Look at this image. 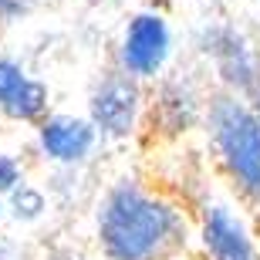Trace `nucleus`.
Returning <instances> with one entry per match:
<instances>
[{
  "instance_id": "1",
  "label": "nucleus",
  "mask_w": 260,
  "mask_h": 260,
  "mask_svg": "<svg viewBox=\"0 0 260 260\" xmlns=\"http://www.w3.org/2000/svg\"><path fill=\"white\" fill-rule=\"evenodd\" d=\"M98 230L112 260H159L183 243L179 213L135 186H118L105 200Z\"/></svg>"
},
{
  "instance_id": "2",
  "label": "nucleus",
  "mask_w": 260,
  "mask_h": 260,
  "mask_svg": "<svg viewBox=\"0 0 260 260\" xmlns=\"http://www.w3.org/2000/svg\"><path fill=\"white\" fill-rule=\"evenodd\" d=\"M210 125L233 179L243 193L260 200V118L233 98H216L210 108Z\"/></svg>"
},
{
  "instance_id": "3",
  "label": "nucleus",
  "mask_w": 260,
  "mask_h": 260,
  "mask_svg": "<svg viewBox=\"0 0 260 260\" xmlns=\"http://www.w3.org/2000/svg\"><path fill=\"white\" fill-rule=\"evenodd\" d=\"M169 58V27L159 14H139L122 41V61L132 75L149 78Z\"/></svg>"
},
{
  "instance_id": "4",
  "label": "nucleus",
  "mask_w": 260,
  "mask_h": 260,
  "mask_svg": "<svg viewBox=\"0 0 260 260\" xmlns=\"http://www.w3.org/2000/svg\"><path fill=\"white\" fill-rule=\"evenodd\" d=\"M135 112H139V91L125 75L105 78V85L91 98L95 125L105 135H128L135 125Z\"/></svg>"
},
{
  "instance_id": "5",
  "label": "nucleus",
  "mask_w": 260,
  "mask_h": 260,
  "mask_svg": "<svg viewBox=\"0 0 260 260\" xmlns=\"http://www.w3.org/2000/svg\"><path fill=\"white\" fill-rule=\"evenodd\" d=\"M203 240L213 260H253V247L240 220L226 206H210L203 220Z\"/></svg>"
},
{
  "instance_id": "6",
  "label": "nucleus",
  "mask_w": 260,
  "mask_h": 260,
  "mask_svg": "<svg viewBox=\"0 0 260 260\" xmlns=\"http://www.w3.org/2000/svg\"><path fill=\"white\" fill-rule=\"evenodd\" d=\"M95 142V128L78 118H51L41 125V145L58 162H78L85 159Z\"/></svg>"
},
{
  "instance_id": "7",
  "label": "nucleus",
  "mask_w": 260,
  "mask_h": 260,
  "mask_svg": "<svg viewBox=\"0 0 260 260\" xmlns=\"http://www.w3.org/2000/svg\"><path fill=\"white\" fill-rule=\"evenodd\" d=\"M206 51H213V58H216V64H220L226 81H233V85H240V88H250L257 81V61H253L250 48L237 34H230V30H213Z\"/></svg>"
},
{
  "instance_id": "8",
  "label": "nucleus",
  "mask_w": 260,
  "mask_h": 260,
  "mask_svg": "<svg viewBox=\"0 0 260 260\" xmlns=\"http://www.w3.org/2000/svg\"><path fill=\"white\" fill-rule=\"evenodd\" d=\"M0 108H4L10 118L30 122V118H38L41 112L48 108V88L41 85V81H30V78H24V81L14 88V95H10Z\"/></svg>"
},
{
  "instance_id": "9",
  "label": "nucleus",
  "mask_w": 260,
  "mask_h": 260,
  "mask_svg": "<svg viewBox=\"0 0 260 260\" xmlns=\"http://www.w3.org/2000/svg\"><path fill=\"white\" fill-rule=\"evenodd\" d=\"M20 81H24L20 64H14V61H0V105L14 95V88H17Z\"/></svg>"
},
{
  "instance_id": "10",
  "label": "nucleus",
  "mask_w": 260,
  "mask_h": 260,
  "mask_svg": "<svg viewBox=\"0 0 260 260\" xmlns=\"http://www.w3.org/2000/svg\"><path fill=\"white\" fill-rule=\"evenodd\" d=\"M14 206H17V213H24V216H38L44 203H41V196H38V193L24 189V193H17V196H14Z\"/></svg>"
},
{
  "instance_id": "11",
  "label": "nucleus",
  "mask_w": 260,
  "mask_h": 260,
  "mask_svg": "<svg viewBox=\"0 0 260 260\" xmlns=\"http://www.w3.org/2000/svg\"><path fill=\"white\" fill-rule=\"evenodd\" d=\"M17 179H20V173H17V166H14V159L0 155V193H10L17 186Z\"/></svg>"
},
{
  "instance_id": "12",
  "label": "nucleus",
  "mask_w": 260,
  "mask_h": 260,
  "mask_svg": "<svg viewBox=\"0 0 260 260\" xmlns=\"http://www.w3.org/2000/svg\"><path fill=\"white\" fill-rule=\"evenodd\" d=\"M20 10H24L20 0H0V20H14Z\"/></svg>"
},
{
  "instance_id": "13",
  "label": "nucleus",
  "mask_w": 260,
  "mask_h": 260,
  "mask_svg": "<svg viewBox=\"0 0 260 260\" xmlns=\"http://www.w3.org/2000/svg\"><path fill=\"white\" fill-rule=\"evenodd\" d=\"M257 108H260V91H257Z\"/></svg>"
}]
</instances>
